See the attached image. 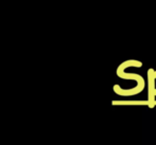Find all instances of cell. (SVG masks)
I'll return each instance as SVG.
<instances>
[{
	"instance_id": "obj_1",
	"label": "cell",
	"mask_w": 156,
	"mask_h": 145,
	"mask_svg": "<svg viewBox=\"0 0 156 145\" xmlns=\"http://www.w3.org/2000/svg\"><path fill=\"white\" fill-rule=\"evenodd\" d=\"M141 61L135 60V59H129V60H125L124 63L120 64L119 67L117 68V75L119 78H123V80L135 81V82H137V86L132 88V89H122V88H120L119 85H115L114 91L121 96H132L140 93L146 86V82H144V78L136 73H127V72H125V69L129 67H141Z\"/></svg>"
},
{
	"instance_id": "obj_2",
	"label": "cell",
	"mask_w": 156,
	"mask_h": 145,
	"mask_svg": "<svg viewBox=\"0 0 156 145\" xmlns=\"http://www.w3.org/2000/svg\"><path fill=\"white\" fill-rule=\"evenodd\" d=\"M147 85H148V104L150 107H153L156 98V70L152 68L148 70Z\"/></svg>"
}]
</instances>
